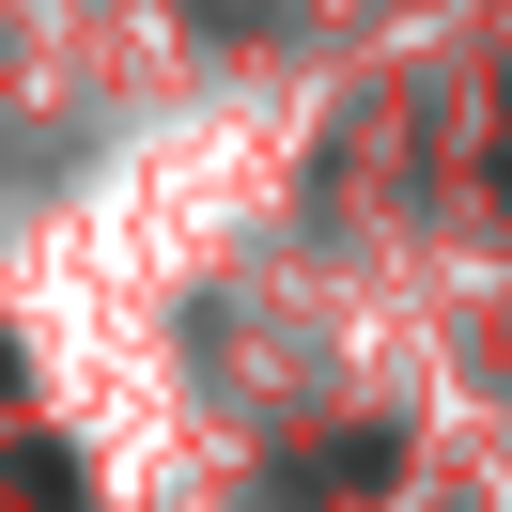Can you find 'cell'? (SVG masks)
Segmentation results:
<instances>
[{
	"instance_id": "obj_1",
	"label": "cell",
	"mask_w": 512,
	"mask_h": 512,
	"mask_svg": "<svg viewBox=\"0 0 512 512\" xmlns=\"http://www.w3.org/2000/svg\"><path fill=\"white\" fill-rule=\"evenodd\" d=\"M0 512H78V466L16 435V450H0Z\"/></svg>"
},
{
	"instance_id": "obj_2",
	"label": "cell",
	"mask_w": 512,
	"mask_h": 512,
	"mask_svg": "<svg viewBox=\"0 0 512 512\" xmlns=\"http://www.w3.org/2000/svg\"><path fill=\"white\" fill-rule=\"evenodd\" d=\"M0 404H16V342H0Z\"/></svg>"
}]
</instances>
